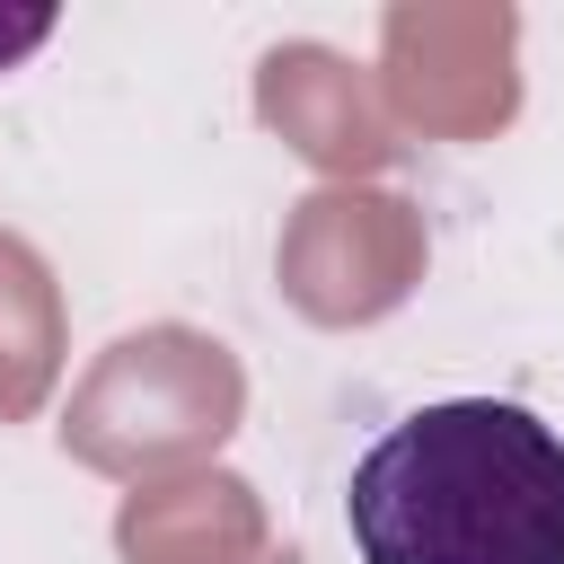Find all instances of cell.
<instances>
[{
    "label": "cell",
    "mask_w": 564,
    "mask_h": 564,
    "mask_svg": "<svg viewBox=\"0 0 564 564\" xmlns=\"http://www.w3.org/2000/svg\"><path fill=\"white\" fill-rule=\"evenodd\" d=\"M344 520L361 564H564V441L502 397H449L388 423Z\"/></svg>",
    "instance_id": "6da1fadb"
},
{
    "label": "cell",
    "mask_w": 564,
    "mask_h": 564,
    "mask_svg": "<svg viewBox=\"0 0 564 564\" xmlns=\"http://www.w3.org/2000/svg\"><path fill=\"white\" fill-rule=\"evenodd\" d=\"M53 35V9H0V70L18 62V53H35Z\"/></svg>",
    "instance_id": "7a4b0ae2"
}]
</instances>
